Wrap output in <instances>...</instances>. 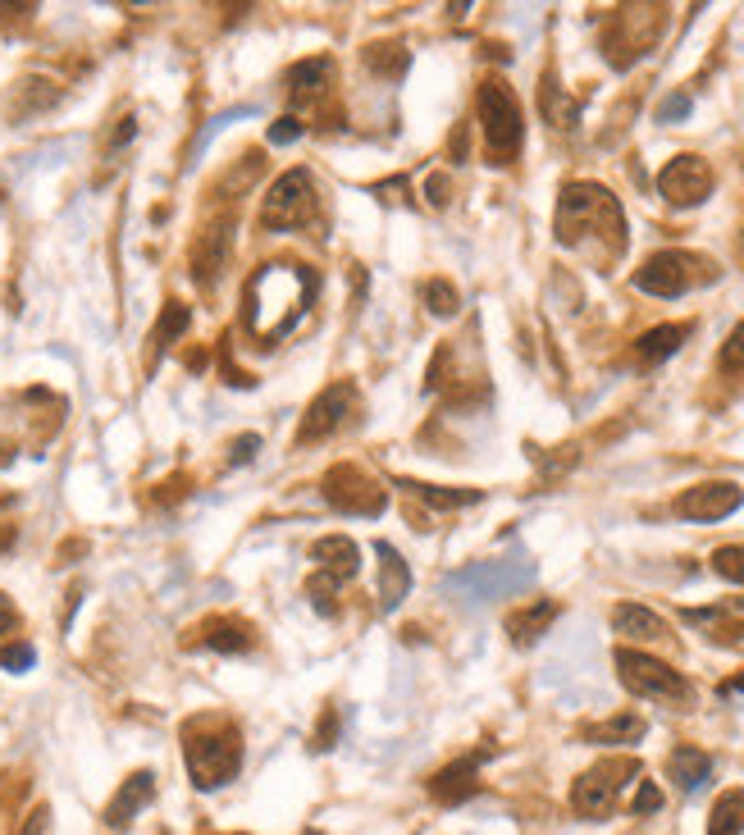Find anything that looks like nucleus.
I'll list each match as a JSON object with an SVG mask.
<instances>
[{"label": "nucleus", "instance_id": "nucleus-13", "mask_svg": "<svg viewBox=\"0 0 744 835\" xmlns=\"http://www.w3.org/2000/svg\"><path fill=\"white\" fill-rule=\"evenodd\" d=\"M352 402H356V393H352V384H329L316 402H311V411H307V421H302V430H297V443H320V439H329L333 430H343L348 425V415H352Z\"/></svg>", "mask_w": 744, "mask_h": 835}, {"label": "nucleus", "instance_id": "nucleus-10", "mask_svg": "<svg viewBox=\"0 0 744 835\" xmlns=\"http://www.w3.org/2000/svg\"><path fill=\"white\" fill-rule=\"evenodd\" d=\"M311 561H316L311 598L324 607V612H333V607H329V594L339 589V585H348V580L361 571V553H356V544H352V539H343V535H329V539H316Z\"/></svg>", "mask_w": 744, "mask_h": 835}, {"label": "nucleus", "instance_id": "nucleus-3", "mask_svg": "<svg viewBox=\"0 0 744 835\" xmlns=\"http://www.w3.org/2000/svg\"><path fill=\"white\" fill-rule=\"evenodd\" d=\"M479 124H485V151L494 165H512L520 142H526V124H520V101L503 79H489L479 87Z\"/></svg>", "mask_w": 744, "mask_h": 835}, {"label": "nucleus", "instance_id": "nucleus-30", "mask_svg": "<svg viewBox=\"0 0 744 835\" xmlns=\"http://www.w3.org/2000/svg\"><path fill=\"white\" fill-rule=\"evenodd\" d=\"M421 301H425L434 316H457V307H462V297H457V288H453L448 279H430V284L421 288Z\"/></svg>", "mask_w": 744, "mask_h": 835}, {"label": "nucleus", "instance_id": "nucleus-42", "mask_svg": "<svg viewBox=\"0 0 744 835\" xmlns=\"http://www.w3.org/2000/svg\"><path fill=\"white\" fill-rule=\"evenodd\" d=\"M256 447H260V439H256V434L238 439V443H234V462H251V457H256Z\"/></svg>", "mask_w": 744, "mask_h": 835}, {"label": "nucleus", "instance_id": "nucleus-15", "mask_svg": "<svg viewBox=\"0 0 744 835\" xmlns=\"http://www.w3.org/2000/svg\"><path fill=\"white\" fill-rule=\"evenodd\" d=\"M530 585V566H512L507 561H479L471 571L453 576V589H466L471 598H503V594H516Z\"/></svg>", "mask_w": 744, "mask_h": 835}, {"label": "nucleus", "instance_id": "nucleus-35", "mask_svg": "<svg viewBox=\"0 0 744 835\" xmlns=\"http://www.w3.org/2000/svg\"><path fill=\"white\" fill-rule=\"evenodd\" d=\"M630 808H636L640 817H644V813H662V790H658L653 781H640V790H636V804H630Z\"/></svg>", "mask_w": 744, "mask_h": 835}, {"label": "nucleus", "instance_id": "nucleus-34", "mask_svg": "<svg viewBox=\"0 0 744 835\" xmlns=\"http://www.w3.org/2000/svg\"><path fill=\"white\" fill-rule=\"evenodd\" d=\"M365 64L375 69V73H393V79H397V73L406 69V55H402L397 47H393V55H384V47H370V51H365Z\"/></svg>", "mask_w": 744, "mask_h": 835}, {"label": "nucleus", "instance_id": "nucleus-7", "mask_svg": "<svg viewBox=\"0 0 744 835\" xmlns=\"http://www.w3.org/2000/svg\"><path fill=\"white\" fill-rule=\"evenodd\" d=\"M626 776H640L636 757H608V763L589 767V772L576 781V790H571V808H576L580 817H589V822L608 817V813L617 808V800H621Z\"/></svg>", "mask_w": 744, "mask_h": 835}, {"label": "nucleus", "instance_id": "nucleus-29", "mask_svg": "<svg viewBox=\"0 0 744 835\" xmlns=\"http://www.w3.org/2000/svg\"><path fill=\"white\" fill-rule=\"evenodd\" d=\"M206 643L210 649H225V653H242L251 643V630L242 621H206Z\"/></svg>", "mask_w": 744, "mask_h": 835}, {"label": "nucleus", "instance_id": "nucleus-14", "mask_svg": "<svg viewBox=\"0 0 744 835\" xmlns=\"http://www.w3.org/2000/svg\"><path fill=\"white\" fill-rule=\"evenodd\" d=\"M744 503V493L731 480H709V484H694L676 498V516L681 520H722Z\"/></svg>", "mask_w": 744, "mask_h": 835}, {"label": "nucleus", "instance_id": "nucleus-6", "mask_svg": "<svg viewBox=\"0 0 744 835\" xmlns=\"http://www.w3.org/2000/svg\"><path fill=\"white\" fill-rule=\"evenodd\" d=\"M242 767V744L234 731H188V772H193V785L202 790H215L234 781Z\"/></svg>", "mask_w": 744, "mask_h": 835}, {"label": "nucleus", "instance_id": "nucleus-5", "mask_svg": "<svg viewBox=\"0 0 744 835\" xmlns=\"http://www.w3.org/2000/svg\"><path fill=\"white\" fill-rule=\"evenodd\" d=\"M617 676L630 694L658 699V703H690V694H694L681 671H672L649 653H636V649H617Z\"/></svg>", "mask_w": 744, "mask_h": 835}, {"label": "nucleus", "instance_id": "nucleus-37", "mask_svg": "<svg viewBox=\"0 0 744 835\" xmlns=\"http://www.w3.org/2000/svg\"><path fill=\"white\" fill-rule=\"evenodd\" d=\"M685 115H690V96H666V101L658 105V120H662V124L685 120Z\"/></svg>", "mask_w": 744, "mask_h": 835}, {"label": "nucleus", "instance_id": "nucleus-22", "mask_svg": "<svg viewBox=\"0 0 744 835\" xmlns=\"http://www.w3.org/2000/svg\"><path fill=\"white\" fill-rule=\"evenodd\" d=\"M329 73H333V64H329L324 55H320V60L292 64V73H288V96H292V105L316 101V96L324 92V83H329Z\"/></svg>", "mask_w": 744, "mask_h": 835}, {"label": "nucleus", "instance_id": "nucleus-20", "mask_svg": "<svg viewBox=\"0 0 744 835\" xmlns=\"http://www.w3.org/2000/svg\"><path fill=\"white\" fill-rule=\"evenodd\" d=\"M552 617H557V602H530V607H516V612L507 617V635H512V643H535L548 626H552Z\"/></svg>", "mask_w": 744, "mask_h": 835}, {"label": "nucleus", "instance_id": "nucleus-25", "mask_svg": "<svg viewBox=\"0 0 744 835\" xmlns=\"http://www.w3.org/2000/svg\"><path fill=\"white\" fill-rule=\"evenodd\" d=\"M585 740L589 744H636V740H644V717H636V712L608 717L603 726H585Z\"/></svg>", "mask_w": 744, "mask_h": 835}, {"label": "nucleus", "instance_id": "nucleus-26", "mask_svg": "<svg viewBox=\"0 0 744 835\" xmlns=\"http://www.w3.org/2000/svg\"><path fill=\"white\" fill-rule=\"evenodd\" d=\"M402 488H406V493H416L421 503H430V507H438V512L479 503V488H434V484H406V480H402Z\"/></svg>", "mask_w": 744, "mask_h": 835}, {"label": "nucleus", "instance_id": "nucleus-31", "mask_svg": "<svg viewBox=\"0 0 744 835\" xmlns=\"http://www.w3.org/2000/svg\"><path fill=\"white\" fill-rule=\"evenodd\" d=\"M713 571H717L722 580H731V585H744V544L717 548V553H713Z\"/></svg>", "mask_w": 744, "mask_h": 835}, {"label": "nucleus", "instance_id": "nucleus-12", "mask_svg": "<svg viewBox=\"0 0 744 835\" xmlns=\"http://www.w3.org/2000/svg\"><path fill=\"white\" fill-rule=\"evenodd\" d=\"M658 193L672 202V206H699L703 197L713 193V169H709V161L676 156L672 165L658 174Z\"/></svg>", "mask_w": 744, "mask_h": 835}, {"label": "nucleus", "instance_id": "nucleus-2", "mask_svg": "<svg viewBox=\"0 0 744 835\" xmlns=\"http://www.w3.org/2000/svg\"><path fill=\"white\" fill-rule=\"evenodd\" d=\"M585 238H599L608 256L626 251V215L617 197L599 183H567L557 202V243L580 247Z\"/></svg>", "mask_w": 744, "mask_h": 835}, {"label": "nucleus", "instance_id": "nucleus-9", "mask_svg": "<svg viewBox=\"0 0 744 835\" xmlns=\"http://www.w3.org/2000/svg\"><path fill=\"white\" fill-rule=\"evenodd\" d=\"M316 210V183L307 169H288L266 197V210H260V224L266 229H297L307 224Z\"/></svg>", "mask_w": 744, "mask_h": 835}, {"label": "nucleus", "instance_id": "nucleus-38", "mask_svg": "<svg viewBox=\"0 0 744 835\" xmlns=\"http://www.w3.org/2000/svg\"><path fill=\"white\" fill-rule=\"evenodd\" d=\"M297 137H302V124H297V120H279V124L270 128V142H275V146H288V142H297Z\"/></svg>", "mask_w": 744, "mask_h": 835}, {"label": "nucleus", "instance_id": "nucleus-17", "mask_svg": "<svg viewBox=\"0 0 744 835\" xmlns=\"http://www.w3.org/2000/svg\"><path fill=\"white\" fill-rule=\"evenodd\" d=\"M156 800V776L152 772H137V776H128L124 785H120V794L110 800V808H105V826H128L146 804Z\"/></svg>", "mask_w": 744, "mask_h": 835}, {"label": "nucleus", "instance_id": "nucleus-36", "mask_svg": "<svg viewBox=\"0 0 744 835\" xmlns=\"http://www.w3.org/2000/svg\"><path fill=\"white\" fill-rule=\"evenodd\" d=\"M0 667H10V671H28V667H32V649H28V643H10V649L0 653Z\"/></svg>", "mask_w": 744, "mask_h": 835}, {"label": "nucleus", "instance_id": "nucleus-24", "mask_svg": "<svg viewBox=\"0 0 744 835\" xmlns=\"http://www.w3.org/2000/svg\"><path fill=\"white\" fill-rule=\"evenodd\" d=\"M375 553H380V594H384V607H397L406 598V589H412V571H406V561L397 557V548L375 544Z\"/></svg>", "mask_w": 744, "mask_h": 835}, {"label": "nucleus", "instance_id": "nucleus-45", "mask_svg": "<svg viewBox=\"0 0 744 835\" xmlns=\"http://www.w3.org/2000/svg\"><path fill=\"white\" fill-rule=\"evenodd\" d=\"M740 690H744V676H740V680H731V685H726L722 694H740Z\"/></svg>", "mask_w": 744, "mask_h": 835}, {"label": "nucleus", "instance_id": "nucleus-21", "mask_svg": "<svg viewBox=\"0 0 744 835\" xmlns=\"http://www.w3.org/2000/svg\"><path fill=\"white\" fill-rule=\"evenodd\" d=\"M666 772H672V781L681 790H699L703 781L713 776V757L703 753V749H694V744H681L672 757H666Z\"/></svg>", "mask_w": 744, "mask_h": 835}, {"label": "nucleus", "instance_id": "nucleus-16", "mask_svg": "<svg viewBox=\"0 0 744 835\" xmlns=\"http://www.w3.org/2000/svg\"><path fill=\"white\" fill-rule=\"evenodd\" d=\"M479 763H485V753H471V757H457L448 763L434 781H430V794L438 804H462L479 790Z\"/></svg>", "mask_w": 744, "mask_h": 835}, {"label": "nucleus", "instance_id": "nucleus-41", "mask_svg": "<svg viewBox=\"0 0 744 835\" xmlns=\"http://www.w3.org/2000/svg\"><path fill=\"white\" fill-rule=\"evenodd\" d=\"M19 626V612H14V602L6 598V594H0V635H10Z\"/></svg>", "mask_w": 744, "mask_h": 835}, {"label": "nucleus", "instance_id": "nucleus-19", "mask_svg": "<svg viewBox=\"0 0 744 835\" xmlns=\"http://www.w3.org/2000/svg\"><path fill=\"white\" fill-rule=\"evenodd\" d=\"M612 626H617V635L640 639V643L666 639V621H662L658 612H649V607H640V602H621V607H612Z\"/></svg>", "mask_w": 744, "mask_h": 835}, {"label": "nucleus", "instance_id": "nucleus-1", "mask_svg": "<svg viewBox=\"0 0 744 835\" xmlns=\"http://www.w3.org/2000/svg\"><path fill=\"white\" fill-rule=\"evenodd\" d=\"M316 292V275L302 265H266L247 284V333L260 348L283 338L307 311V297Z\"/></svg>", "mask_w": 744, "mask_h": 835}, {"label": "nucleus", "instance_id": "nucleus-28", "mask_svg": "<svg viewBox=\"0 0 744 835\" xmlns=\"http://www.w3.org/2000/svg\"><path fill=\"white\" fill-rule=\"evenodd\" d=\"M709 835H744V790H731V794L717 800Z\"/></svg>", "mask_w": 744, "mask_h": 835}, {"label": "nucleus", "instance_id": "nucleus-43", "mask_svg": "<svg viewBox=\"0 0 744 835\" xmlns=\"http://www.w3.org/2000/svg\"><path fill=\"white\" fill-rule=\"evenodd\" d=\"M137 128H133V120H124V128H115V137H110V146H124L128 137H133Z\"/></svg>", "mask_w": 744, "mask_h": 835}, {"label": "nucleus", "instance_id": "nucleus-11", "mask_svg": "<svg viewBox=\"0 0 744 835\" xmlns=\"http://www.w3.org/2000/svg\"><path fill=\"white\" fill-rule=\"evenodd\" d=\"M324 498L339 512H352V516H380L384 503H389V493L356 466H333L324 475Z\"/></svg>", "mask_w": 744, "mask_h": 835}, {"label": "nucleus", "instance_id": "nucleus-33", "mask_svg": "<svg viewBox=\"0 0 744 835\" xmlns=\"http://www.w3.org/2000/svg\"><path fill=\"white\" fill-rule=\"evenodd\" d=\"M722 370H726V374H744V320H740L735 333L726 338V348H722Z\"/></svg>", "mask_w": 744, "mask_h": 835}, {"label": "nucleus", "instance_id": "nucleus-39", "mask_svg": "<svg viewBox=\"0 0 744 835\" xmlns=\"http://www.w3.org/2000/svg\"><path fill=\"white\" fill-rule=\"evenodd\" d=\"M19 835H51V813H46V808H37Z\"/></svg>", "mask_w": 744, "mask_h": 835}, {"label": "nucleus", "instance_id": "nucleus-18", "mask_svg": "<svg viewBox=\"0 0 744 835\" xmlns=\"http://www.w3.org/2000/svg\"><path fill=\"white\" fill-rule=\"evenodd\" d=\"M229 243H234L229 224H210L206 238H202V243H197V251H193L197 284H215V279H219V270H225V260H229Z\"/></svg>", "mask_w": 744, "mask_h": 835}, {"label": "nucleus", "instance_id": "nucleus-8", "mask_svg": "<svg viewBox=\"0 0 744 835\" xmlns=\"http://www.w3.org/2000/svg\"><path fill=\"white\" fill-rule=\"evenodd\" d=\"M662 32V10L653 6H630V10H617L608 32H603V51L617 69H626L636 55H644L653 47V37Z\"/></svg>", "mask_w": 744, "mask_h": 835}, {"label": "nucleus", "instance_id": "nucleus-23", "mask_svg": "<svg viewBox=\"0 0 744 835\" xmlns=\"http://www.w3.org/2000/svg\"><path fill=\"white\" fill-rule=\"evenodd\" d=\"M694 333V324H658V329H649L640 343H636V352H640V361L644 365H658V361H666L672 352H681V343Z\"/></svg>", "mask_w": 744, "mask_h": 835}, {"label": "nucleus", "instance_id": "nucleus-27", "mask_svg": "<svg viewBox=\"0 0 744 835\" xmlns=\"http://www.w3.org/2000/svg\"><path fill=\"white\" fill-rule=\"evenodd\" d=\"M539 101H544V115H548V124H552V128H576V120H580V105L562 96V87H557L552 73L544 79V96H539Z\"/></svg>", "mask_w": 744, "mask_h": 835}, {"label": "nucleus", "instance_id": "nucleus-44", "mask_svg": "<svg viewBox=\"0 0 744 835\" xmlns=\"http://www.w3.org/2000/svg\"><path fill=\"white\" fill-rule=\"evenodd\" d=\"M10 544H14V529L6 525V529H0V548H10Z\"/></svg>", "mask_w": 744, "mask_h": 835}, {"label": "nucleus", "instance_id": "nucleus-32", "mask_svg": "<svg viewBox=\"0 0 744 835\" xmlns=\"http://www.w3.org/2000/svg\"><path fill=\"white\" fill-rule=\"evenodd\" d=\"M188 329V307H178V301H169V311L161 316V324H156V348H165V343H174V338Z\"/></svg>", "mask_w": 744, "mask_h": 835}, {"label": "nucleus", "instance_id": "nucleus-40", "mask_svg": "<svg viewBox=\"0 0 744 835\" xmlns=\"http://www.w3.org/2000/svg\"><path fill=\"white\" fill-rule=\"evenodd\" d=\"M425 193H430V206H448V178L434 174V178L425 183Z\"/></svg>", "mask_w": 744, "mask_h": 835}, {"label": "nucleus", "instance_id": "nucleus-4", "mask_svg": "<svg viewBox=\"0 0 744 835\" xmlns=\"http://www.w3.org/2000/svg\"><path fill=\"white\" fill-rule=\"evenodd\" d=\"M717 279V265L709 256H694V251H658L640 265L636 288L649 297H681L699 284H713Z\"/></svg>", "mask_w": 744, "mask_h": 835}]
</instances>
